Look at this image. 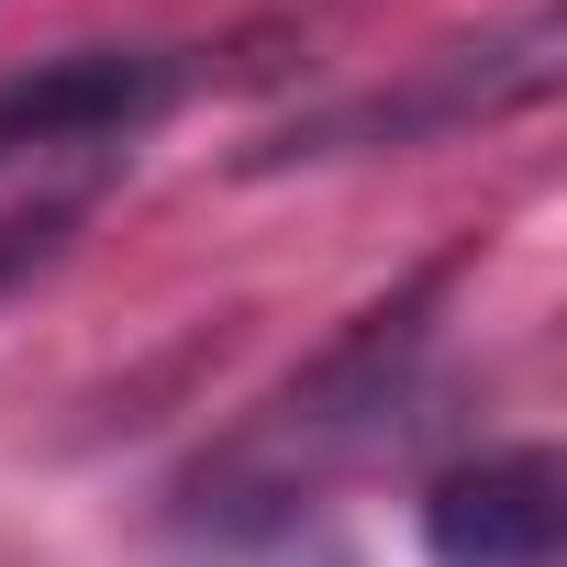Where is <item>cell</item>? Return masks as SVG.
Listing matches in <instances>:
<instances>
[{"label":"cell","mask_w":567,"mask_h":567,"mask_svg":"<svg viewBox=\"0 0 567 567\" xmlns=\"http://www.w3.org/2000/svg\"><path fill=\"white\" fill-rule=\"evenodd\" d=\"M545 79H556V23L534 12L523 34H501V45H456V56H434V68H423V79H401V90H357V101H334V112H301L290 134H267L245 167H301V156L423 145V134L489 123V112H512V101H545Z\"/></svg>","instance_id":"cell-1"},{"label":"cell","mask_w":567,"mask_h":567,"mask_svg":"<svg viewBox=\"0 0 567 567\" xmlns=\"http://www.w3.org/2000/svg\"><path fill=\"white\" fill-rule=\"evenodd\" d=\"M423 556L434 567H556L567 556V467L545 445L445 467L423 489Z\"/></svg>","instance_id":"cell-2"},{"label":"cell","mask_w":567,"mask_h":567,"mask_svg":"<svg viewBox=\"0 0 567 567\" xmlns=\"http://www.w3.org/2000/svg\"><path fill=\"white\" fill-rule=\"evenodd\" d=\"M167 90H178V56H145V45L56 56V68H34V79L0 90V167L56 156V145H101V134H134Z\"/></svg>","instance_id":"cell-3"},{"label":"cell","mask_w":567,"mask_h":567,"mask_svg":"<svg viewBox=\"0 0 567 567\" xmlns=\"http://www.w3.org/2000/svg\"><path fill=\"white\" fill-rule=\"evenodd\" d=\"M90 200H101V167H90V178H68V189H45L34 212H12V223H0V290H12V278H34V267H45V256L90 223Z\"/></svg>","instance_id":"cell-4"}]
</instances>
